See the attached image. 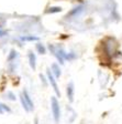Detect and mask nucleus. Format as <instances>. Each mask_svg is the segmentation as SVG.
Instances as JSON below:
<instances>
[{"mask_svg":"<svg viewBox=\"0 0 122 124\" xmlns=\"http://www.w3.org/2000/svg\"><path fill=\"white\" fill-rule=\"evenodd\" d=\"M51 108L54 121L57 124L59 122V117H61V108H59V103L55 96H51Z\"/></svg>","mask_w":122,"mask_h":124,"instance_id":"obj_1","label":"nucleus"},{"mask_svg":"<svg viewBox=\"0 0 122 124\" xmlns=\"http://www.w3.org/2000/svg\"><path fill=\"white\" fill-rule=\"evenodd\" d=\"M46 74H47V79H48V81H50V83H51V85L53 86V90L55 91V93H56V95L58 96V98H61V92H59V90H58V86H57V83H56V81H55V79H54V75H53V73L51 72V70L48 69H46Z\"/></svg>","mask_w":122,"mask_h":124,"instance_id":"obj_2","label":"nucleus"},{"mask_svg":"<svg viewBox=\"0 0 122 124\" xmlns=\"http://www.w3.org/2000/svg\"><path fill=\"white\" fill-rule=\"evenodd\" d=\"M83 10H84V7H83V6H78V7L74 8L73 10H71L69 12H67V15L65 16L64 18L66 19V20H68V19H73V18H76L78 15H80Z\"/></svg>","mask_w":122,"mask_h":124,"instance_id":"obj_3","label":"nucleus"},{"mask_svg":"<svg viewBox=\"0 0 122 124\" xmlns=\"http://www.w3.org/2000/svg\"><path fill=\"white\" fill-rule=\"evenodd\" d=\"M74 83L73 82H69L68 85H67V89H66V93H67V98H68L69 102H73L74 101Z\"/></svg>","mask_w":122,"mask_h":124,"instance_id":"obj_4","label":"nucleus"},{"mask_svg":"<svg viewBox=\"0 0 122 124\" xmlns=\"http://www.w3.org/2000/svg\"><path fill=\"white\" fill-rule=\"evenodd\" d=\"M28 58H29V62H30V67L31 69L35 71L36 69V58H35V54L33 53V51H29L28 52Z\"/></svg>","mask_w":122,"mask_h":124,"instance_id":"obj_5","label":"nucleus"},{"mask_svg":"<svg viewBox=\"0 0 122 124\" xmlns=\"http://www.w3.org/2000/svg\"><path fill=\"white\" fill-rule=\"evenodd\" d=\"M22 94H23V96H24V100H26V103H28L29 108H30V111H31V110H33V108H34V103H33V101L31 100L30 95H29V92L26 90V89H24V90L22 91Z\"/></svg>","mask_w":122,"mask_h":124,"instance_id":"obj_6","label":"nucleus"},{"mask_svg":"<svg viewBox=\"0 0 122 124\" xmlns=\"http://www.w3.org/2000/svg\"><path fill=\"white\" fill-rule=\"evenodd\" d=\"M52 70H53V73L55 74V78H57V79H58V78L61 77V74H62L59 67L56 64V63H53V64H52Z\"/></svg>","mask_w":122,"mask_h":124,"instance_id":"obj_7","label":"nucleus"},{"mask_svg":"<svg viewBox=\"0 0 122 124\" xmlns=\"http://www.w3.org/2000/svg\"><path fill=\"white\" fill-rule=\"evenodd\" d=\"M35 48H36V51H38L40 54H45V53H46L45 46H44L43 44L41 43V42H38V43L35 44Z\"/></svg>","mask_w":122,"mask_h":124,"instance_id":"obj_8","label":"nucleus"},{"mask_svg":"<svg viewBox=\"0 0 122 124\" xmlns=\"http://www.w3.org/2000/svg\"><path fill=\"white\" fill-rule=\"evenodd\" d=\"M61 11H62L61 7H50L47 10H45L44 12L47 15V13H57V12H61Z\"/></svg>","mask_w":122,"mask_h":124,"instance_id":"obj_9","label":"nucleus"},{"mask_svg":"<svg viewBox=\"0 0 122 124\" xmlns=\"http://www.w3.org/2000/svg\"><path fill=\"white\" fill-rule=\"evenodd\" d=\"M20 100H21V104H22L23 108H24V110H26V112H29V111H30V108H29L28 103H26V101L24 100V96H23V94H22V93H21V94H20Z\"/></svg>","mask_w":122,"mask_h":124,"instance_id":"obj_10","label":"nucleus"},{"mask_svg":"<svg viewBox=\"0 0 122 124\" xmlns=\"http://www.w3.org/2000/svg\"><path fill=\"white\" fill-rule=\"evenodd\" d=\"M21 40L22 41H36V40H39V38L35 36H24L21 37Z\"/></svg>","mask_w":122,"mask_h":124,"instance_id":"obj_11","label":"nucleus"},{"mask_svg":"<svg viewBox=\"0 0 122 124\" xmlns=\"http://www.w3.org/2000/svg\"><path fill=\"white\" fill-rule=\"evenodd\" d=\"M17 57H18V52L15 51V50H11L10 54H9V58H8V61H11V60L15 59Z\"/></svg>","mask_w":122,"mask_h":124,"instance_id":"obj_12","label":"nucleus"},{"mask_svg":"<svg viewBox=\"0 0 122 124\" xmlns=\"http://www.w3.org/2000/svg\"><path fill=\"white\" fill-rule=\"evenodd\" d=\"M0 106H1V108H2V110H5V111L9 112V113H10V112H11L10 108H8V106L6 105V104H2V103H0Z\"/></svg>","mask_w":122,"mask_h":124,"instance_id":"obj_13","label":"nucleus"},{"mask_svg":"<svg viewBox=\"0 0 122 124\" xmlns=\"http://www.w3.org/2000/svg\"><path fill=\"white\" fill-rule=\"evenodd\" d=\"M40 79H41V81L43 82L44 86H47V83L45 82V78H44V75H43V74H40Z\"/></svg>","mask_w":122,"mask_h":124,"instance_id":"obj_14","label":"nucleus"},{"mask_svg":"<svg viewBox=\"0 0 122 124\" xmlns=\"http://www.w3.org/2000/svg\"><path fill=\"white\" fill-rule=\"evenodd\" d=\"M8 96H9V99L12 101H15V99H17L14 95H13V93H11V92H8Z\"/></svg>","mask_w":122,"mask_h":124,"instance_id":"obj_15","label":"nucleus"},{"mask_svg":"<svg viewBox=\"0 0 122 124\" xmlns=\"http://www.w3.org/2000/svg\"><path fill=\"white\" fill-rule=\"evenodd\" d=\"M34 124H39V119H38V117H35V119H34Z\"/></svg>","mask_w":122,"mask_h":124,"instance_id":"obj_16","label":"nucleus"}]
</instances>
